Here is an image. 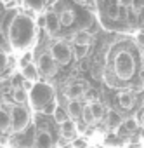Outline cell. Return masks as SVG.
<instances>
[{"label":"cell","mask_w":144,"mask_h":148,"mask_svg":"<svg viewBox=\"0 0 144 148\" xmlns=\"http://www.w3.org/2000/svg\"><path fill=\"white\" fill-rule=\"evenodd\" d=\"M9 40L11 45L16 49H24L28 45L33 44L35 40V25L31 21V18L24 16V14H18L11 26H9Z\"/></svg>","instance_id":"6da1fadb"},{"label":"cell","mask_w":144,"mask_h":148,"mask_svg":"<svg viewBox=\"0 0 144 148\" xmlns=\"http://www.w3.org/2000/svg\"><path fill=\"white\" fill-rule=\"evenodd\" d=\"M28 99L31 101V106L35 110H42L43 106H47L49 103H52L56 99V92H54V87L45 84V82H40V84H35L33 89L28 92Z\"/></svg>","instance_id":"7a4b0ae2"},{"label":"cell","mask_w":144,"mask_h":148,"mask_svg":"<svg viewBox=\"0 0 144 148\" xmlns=\"http://www.w3.org/2000/svg\"><path fill=\"white\" fill-rule=\"evenodd\" d=\"M115 73L118 75V79L122 80H130L134 77V73H135V61H134V56L127 51H122L116 54L115 58Z\"/></svg>","instance_id":"3957f363"},{"label":"cell","mask_w":144,"mask_h":148,"mask_svg":"<svg viewBox=\"0 0 144 148\" xmlns=\"http://www.w3.org/2000/svg\"><path fill=\"white\" fill-rule=\"evenodd\" d=\"M30 124V112L24 106H12L11 110V129L12 132H23Z\"/></svg>","instance_id":"277c9868"},{"label":"cell","mask_w":144,"mask_h":148,"mask_svg":"<svg viewBox=\"0 0 144 148\" xmlns=\"http://www.w3.org/2000/svg\"><path fill=\"white\" fill-rule=\"evenodd\" d=\"M49 54L52 56V59L57 63V64H69L71 58H73V51L71 47L64 42H56L50 45V51Z\"/></svg>","instance_id":"5b68a950"},{"label":"cell","mask_w":144,"mask_h":148,"mask_svg":"<svg viewBox=\"0 0 144 148\" xmlns=\"http://www.w3.org/2000/svg\"><path fill=\"white\" fill-rule=\"evenodd\" d=\"M37 68H38V73H43V75H47V77H52V75L57 73V63L52 59V56L49 52H43L38 58Z\"/></svg>","instance_id":"8992f818"},{"label":"cell","mask_w":144,"mask_h":148,"mask_svg":"<svg viewBox=\"0 0 144 148\" xmlns=\"http://www.w3.org/2000/svg\"><path fill=\"white\" fill-rule=\"evenodd\" d=\"M33 148H54V139L49 131H38L33 138Z\"/></svg>","instance_id":"52a82bcc"},{"label":"cell","mask_w":144,"mask_h":148,"mask_svg":"<svg viewBox=\"0 0 144 148\" xmlns=\"http://www.w3.org/2000/svg\"><path fill=\"white\" fill-rule=\"evenodd\" d=\"M87 91L85 87V82H73V84H69L64 91L66 98H69V101H77L78 98L84 96V92Z\"/></svg>","instance_id":"ba28073f"},{"label":"cell","mask_w":144,"mask_h":148,"mask_svg":"<svg viewBox=\"0 0 144 148\" xmlns=\"http://www.w3.org/2000/svg\"><path fill=\"white\" fill-rule=\"evenodd\" d=\"M77 132H78V127L73 120H68L64 124H61V136L62 139H69V141H73L77 138Z\"/></svg>","instance_id":"9c48e42d"},{"label":"cell","mask_w":144,"mask_h":148,"mask_svg":"<svg viewBox=\"0 0 144 148\" xmlns=\"http://www.w3.org/2000/svg\"><path fill=\"white\" fill-rule=\"evenodd\" d=\"M21 75H23V79H24L26 82H38V75H40V73H38L37 64L31 63V64L21 68Z\"/></svg>","instance_id":"30bf717a"},{"label":"cell","mask_w":144,"mask_h":148,"mask_svg":"<svg viewBox=\"0 0 144 148\" xmlns=\"http://www.w3.org/2000/svg\"><path fill=\"white\" fill-rule=\"evenodd\" d=\"M57 18H59V25H62V26H71L75 23V12L71 11V9H62V11H59V14H57Z\"/></svg>","instance_id":"8fae6325"},{"label":"cell","mask_w":144,"mask_h":148,"mask_svg":"<svg viewBox=\"0 0 144 148\" xmlns=\"http://www.w3.org/2000/svg\"><path fill=\"white\" fill-rule=\"evenodd\" d=\"M82 110H84V105H82L78 99H77V101H69V103H68V108H66L69 120H71V119H78V117H82Z\"/></svg>","instance_id":"7c38bea8"},{"label":"cell","mask_w":144,"mask_h":148,"mask_svg":"<svg viewBox=\"0 0 144 148\" xmlns=\"http://www.w3.org/2000/svg\"><path fill=\"white\" fill-rule=\"evenodd\" d=\"M90 40H92V35H90L87 30H78V32L73 35L75 45H90Z\"/></svg>","instance_id":"4fadbf2b"},{"label":"cell","mask_w":144,"mask_h":148,"mask_svg":"<svg viewBox=\"0 0 144 148\" xmlns=\"http://www.w3.org/2000/svg\"><path fill=\"white\" fill-rule=\"evenodd\" d=\"M118 103H120V106H122L123 110H130V108H134L135 98H134V94H130V92H120V94H118Z\"/></svg>","instance_id":"5bb4252c"},{"label":"cell","mask_w":144,"mask_h":148,"mask_svg":"<svg viewBox=\"0 0 144 148\" xmlns=\"http://www.w3.org/2000/svg\"><path fill=\"white\" fill-rule=\"evenodd\" d=\"M122 124H123V119L120 117V113L115 112V110H109V113H108V120H106V125L111 127V129H118V127H122Z\"/></svg>","instance_id":"9a60e30c"},{"label":"cell","mask_w":144,"mask_h":148,"mask_svg":"<svg viewBox=\"0 0 144 148\" xmlns=\"http://www.w3.org/2000/svg\"><path fill=\"white\" fill-rule=\"evenodd\" d=\"M12 101L16 103V106H23L28 101V92L23 87H16L14 92H12Z\"/></svg>","instance_id":"2e32d148"},{"label":"cell","mask_w":144,"mask_h":148,"mask_svg":"<svg viewBox=\"0 0 144 148\" xmlns=\"http://www.w3.org/2000/svg\"><path fill=\"white\" fill-rule=\"evenodd\" d=\"M89 106H90V112H92V115H94V120L99 122V120L104 117V113H106L104 105H103L101 101H94V103H89Z\"/></svg>","instance_id":"e0dca14e"},{"label":"cell","mask_w":144,"mask_h":148,"mask_svg":"<svg viewBox=\"0 0 144 148\" xmlns=\"http://www.w3.org/2000/svg\"><path fill=\"white\" fill-rule=\"evenodd\" d=\"M9 129H11V112L0 108V131H9Z\"/></svg>","instance_id":"ac0fdd59"},{"label":"cell","mask_w":144,"mask_h":148,"mask_svg":"<svg viewBox=\"0 0 144 148\" xmlns=\"http://www.w3.org/2000/svg\"><path fill=\"white\" fill-rule=\"evenodd\" d=\"M49 32H57L59 30V18L57 12H47V28Z\"/></svg>","instance_id":"d6986e66"},{"label":"cell","mask_w":144,"mask_h":148,"mask_svg":"<svg viewBox=\"0 0 144 148\" xmlns=\"http://www.w3.org/2000/svg\"><path fill=\"white\" fill-rule=\"evenodd\" d=\"M52 115H54V120H56L57 124H64V122L69 120L68 112H66V108H62V106H56V110H54Z\"/></svg>","instance_id":"ffe728a7"},{"label":"cell","mask_w":144,"mask_h":148,"mask_svg":"<svg viewBox=\"0 0 144 148\" xmlns=\"http://www.w3.org/2000/svg\"><path fill=\"white\" fill-rule=\"evenodd\" d=\"M122 127H123V131L125 132H135L137 129H139V124H137V119H127V120H123V124H122Z\"/></svg>","instance_id":"44dd1931"},{"label":"cell","mask_w":144,"mask_h":148,"mask_svg":"<svg viewBox=\"0 0 144 148\" xmlns=\"http://www.w3.org/2000/svg\"><path fill=\"white\" fill-rule=\"evenodd\" d=\"M82 119H84L85 125H92V124H96L94 115H92V112H90V106H89V105H85V106H84V110H82Z\"/></svg>","instance_id":"7402d4cb"},{"label":"cell","mask_w":144,"mask_h":148,"mask_svg":"<svg viewBox=\"0 0 144 148\" xmlns=\"http://www.w3.org/2000/svg\"><path fill=\"white\" fill-rule=\"evenodd\" d=\"M71 146L73 148H89V141L82 136V138H75L73 141H71Z\"/></svg>","instance_id":"603a6c76"},{"label":"cell","mask_w":144,"mask_h":148,"mask_svg":"<svg viewBox=\"0 0 144 148\" xmlns=\"http://www.w3.org/2000/svg\"><path fill=\"white\" fill-rule=\"evenodd\" d=\"M78 58H84V56H87V52H89V45H75V49H71Z\"/></svg>","instance_id":"cb8c5ba5"},{"label":"cell","mask_w":144,"mask_h":148,"mask_svg":"<svg viewBox=\"0 0 144 148\" xmlns=\"http://www.w3.org/2000/svg\"><path fill=\"white\" fill-rule=\"evenodd\" d=\"M82 98L87 101V105H89V103H94V101H97V99H96V91H94V89H87V91L84 92V96H82Z\"/></svg>","instance_id":"d4e9b609"},{"label":"cell","mask_w":144,"mask_h":148,"mask_svg":"<svg viewBox=\"0 0 144 148\" xmlns=\"http://www.w3.org/2000/svg\"><path fill=\"white\" fill-rule=\"evenodd\" d=\"M31 63H33V56H31L30 52L23 54V58L19 59V66H21V68H24V66H28V64H31Z\"/></svg>","instance_id":"484cf974"},{"label":"cell","mask_w":144,"mask_h":148,"mask_svg":"<svg viewBox=\"0 0 144 148\" xmlns=\"http://www.w3.org/2000/svg\"><path fill=\"white\" fill-rule=\"evenodd\" d=\"M7 63H9V58H7V54H5L4 51H0V71L7 68Z\"/></svg>","instance_id":"4316f807"},{"label":"cell","mask_w":144,"mask_h":148,"mask_svg":"<svg viewBox=\"0 0 144 148\" xmlns=\"http://www.w3.org/2000/svg\"><path fill=\"white\" fill-rule=\"evenodd\" d=\"M37 26L38 28H47V14H40L38 18H37Z\"/></svg>","instance_id":"83f0119b"},{"label":"cell","mask_w":144,"mask_h":148,"mask_svg":"<svg viewBox=\"0 0 144 148\" xmlns=\"http://www.w3.org/2000/svg\"><path fill=\"white\" fill-rule=\"evenodd\" d=\"M24 5H26L28 9H35V11H38V12H40V9L43 7V2H26Z\"/></svg>","instance_id":"f1b7e54d"},{"label":"cell","mask_w":144,"mask_h":148,"mask_svg":"<svg viewBox=\"0 0 144 148\" xmlns=\"http://www.w3.org/2000/svg\"><path fill=\"white\" fill-rule=\"evenodd\" d=\"M56 106H57V105H56V101H52V103H49L47 106H43V108H42L40 112H43V113H47V115H50V113H54V110H56Z\"/></svg>","instance_id":"f546056e"},{"label":"cell","mask_w":144,"mask_h":148,"mask_svg":"<svg viewBox=\"0 0 144 148\" xmlns=\"http://www.w3.org/2000/svg\"><path fill=\"white\" fill-rule=\"evenodd\" d=\"M118 139H120V138H118L116 134H109V136L106 138V145H116Z\"/></svg>","instance_id":"4dcf8cb0"},{"label":"cell","mask_w":144,"mask_h":148,"mask_svg":"<svg viewBox=\"0 0 144 148\" xmlns=\"http://www.w3.org/2000/svg\"><path fill=\"white\" fill-rule=\"evenodd\" d=\"M135 40H137V45L144 47V33H142V32H139V33L135 35Z\"/></svg>","instance_id":"1f68e13d"},{"label":"cell","mask_w":144,"mask_h":148,"mask_svg":"<svg viewBox=\"0 0 144 148\" xmlns=\"http://www.w3.org/2000/svg\"><path fill=\"white\" fill-rule=\"evenodd\" d=\"M139 122H141V125H142V127H144V112H142V113H141V119H139Z\"/></svg>","instance_id":"d6a6232c"},{"label":"cell","mask_w":144,"mask_h":148,"mask_svg":"<svg viewBox=\"0 0 144 148\" xmlns=\"http://www.w3.org/2000/svg\"><path fill=\"white\" fill-rule=\"evenodd\" d=\"M142 66H144V54H142Z\"/></svg>","instance_id":"836d02e7"},{"label":"cell","mask_w":144,"mask_h":148,"mask_svg":"<svg viewBox=\"0 0 144 148\" xmlns=\"http://www.w3.org/2000/svg\"><path fill=\"white\" fill-rule=\"evenodd\" d=\"M116 148H125V146H116Z\"/></svg>","instance_id":"e575fe53"},{"label":"cell","mask_w":144,"mask_h":148,"mask_svg":"<svg viewBox=\"0 0 144 148\" xmlns=\"http://www.w3.org/2000/svg\"><path fill=\"white\" fill-rule=\"evenodd\" d=\"M137 148H142V146H137Z\"/></svg>","instance_id":"d590c367"}]
</instances>
